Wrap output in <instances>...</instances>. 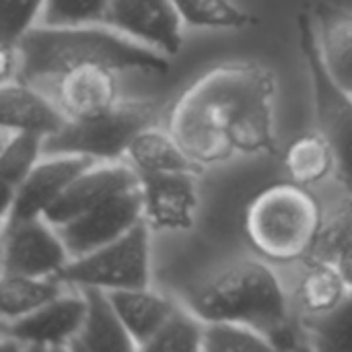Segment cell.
<instances>
[{"instance_id": "1f68e13d", "label": "cell", "mask_w": 352, "mask_h": 352, "mask_svg": "<svg viewBox=\"0 0 352 352\" xmlns=\"http://www.w3.org/2000/svg\"><path fill=\"white\" fill-rule=\"evenodd\" d=\"M332 264L338 268V272L344 278L346 287L352 289V237L338 250V254L334 256Z\"/></svg>"}, {"instance_id": "52a82bcc", "label": "cell", "mask_w": 352, "mask_h": 352, "mask_svg": "<svg viewBox=\"0 0 352 352\" xmlns=\"http://www.w3.org/2000/svg\"><path fill=\"white\" fill-rule=\"evenodd\" d=\"M64 285L101 287L105 291L142 289L151 280L148 223L142 219L122 237L72 258L58 274Z\"/></svg>"}, {"instance_id": "3957f363", "label": "cell", "mask_w": 352, "mask_h": 352, "mask_svg": "<svg viewBox=\"0 0 352 352\" xmlns=\"http://www.w3.org/2000/svg\"><path fill=\"white\" fill-rule=\"evenodd\" d=\"M192 311L208 322L248 324L268 338L289 326L287 297L276 274L262 262L245 260L233 264L192 299Z\"/></svg>"}, {"instance_id": "5b68a950", "label": "cell", "mask_w": 352, "mask_h": 352, "mask_svg": "<svg viewBox=\"0 0 352 352\" xmlns=\"http://www.w3.org/2000/svg\"><path fill=\"white\" fill-rule=\"evenodd\" d=\"M157 118V101H118L99 116L68 120L62 130L43 138V153L118 161L122 155H128L130 144L140 132L155 126Z\"/></svg>"}, {"instance_id": "e0dca14e", "label": "cell", "mask_w": 352, "mask_h": 352, "mask_svg": "<svg viewBox=\"0 0 352 352\" xmlns=\"http://www.w3.org/2000/svg\"><path fill=\"white\" fill-rule=\"evenodd\" d=\"M0 111H2V128L21 130V132H37L43 136L56 134L68 122L62 109L47 101L43 95L33 91L25 80L2 82L0 87Z\"/></svg>"}, {"instance_id": "2e32d148", "label": "cell", "mask_w": 352, "mask_h": 352, "mask_svg": "<svg viewBox=\"0 0 352 352\" xmlns=\"http://www.w3.org/2000/svg\"><path fill=\"white\" fill-rule=\"evenodd\" d=\"M80 295L87 301V314L80 332L68 349L80 352L138 351L105 289L80 287Z\"/></svg>"}, {"instance_id": "5bb4252c", "label": "cell", "mask_w": 352, "mask_h": 352, "mask_svg": "<svg viewBox=\"0 0 352 352\" xmlns=\"http://www.w3.org/2000/svg\"><path fill=\"white\" fill-rule=\"evenodd\" d=\"M56 105L68 120H87L118 103L116 70L99 64L76 66L56 80Z\"/></svg>"}, {"instance_id": "603a6c76", "label": "cell", "mask_w": 352, "mask_h": 352, "mask_svg": "<svg viewBox=\"0 0 352 352\" xmlns=\"http://www.w3.org/2000/svg\"><path fill=\"white\" fill-rule=\"evenodd\" d=\"M349 291L351 289L332 262H309V270L299 287V297L309 316H324L332 311Z\"/></svg>"}, {"instance_id": "d4e9b609", "label": "cell", "mask_w": 352, "mask_h": 352, "mask_svg": "<svg viewBox=\"0 0 352 352\" xmlns=\"http://www.w3.org/2000/svg\"><path fill=\"white\" fill-rule=\"evenodd\" d=\"M206 322L196 314H186L175 307V311L167 318V322L159 328V332L146 342L142 351H177L194 352L202 351Z\"/></svg>"}, {"instance_id": "4316f807", "label": "cell", "mask_w": 352, "mask_h": 352, "mask_svg": "<svg viewBox=\"0 0 352 352\" xmlns=\"http://www.w3.org/2000/svg\"><path fill=\"white\" fill-rule=\"evenodd\" d=\"M182 19L194 27L239 29L250 25V14L233 0H173Z\"/></svg>"}, {"instance_id": "30bf717a", "label": "cell", "mask_w": 352, "mask_h": 352, "mask_svg": "<svg viewBox=\"0 0 352 352\" xmlns=\"http://www.w3.org/2000/svg\"><path fill=\"white\" fill-rule=\"evenodd\" d=\"M182 14L173 0H111L105 23L167 56L182 47Z\"/></svg>"}, {"instance_id": "83f0119b", "label": "cell", "mask_w": 352, "mask_h": 352, "mask_svg": "<svg viewBox=\"0 0 352 352\" xmlns=\"http://www.w3.org/2000/svg\"><path fill=\"white\" fill-rule=\"evenodd\" d=\"M202 351L229 352V351H274L270 338L239 322H208L204 330Z\"/></svg>"}, {"instance_id": "ac0fdd59", "label": "cell", "mask_w": 352, "mask_h": 352, "mask_svg": "<svg viewBox=\"0 0 352 352\" xmlns=\"http://www.w3.org/2000/svg\"><path fill=\"white\" fill-rule=\"evenodd\" d=\"M311 16L322 60L330 76L352 93V10L320 2Z\"/></svg>"}, {"instance_id": "f546056e", "label": "cell", "mask_w": 352, "mask_h": 352, "mask_svg": "<svg viewBox=\"0 0 352 352\" xmlns=\"http://www.w3.org/2000/svg\"><path fill=\"white\" fill-rule=\"evenodd\" d=\"M43 6L45 0H2V43H19V39L33 29V21Z\"/></svg>"}, {"instance_id": "8992f818", "label": "cell", "mask_w": 352, "mask_h": 352, "mask_svg": "<svg viewBox=\"0 0 352 352\" xmlns=\"http://www.w3.org/2000/svg\"><path fill=\"white\" fill-rule=\"evenodd\" d=\"M297 29L301 52L311 80L318 130L330 142L336 157L338 175L342 184L352 192V93L342 89L330 76L318 45L314 16L301 12L297 16Z\"/></svg>"}, {"instance_id": "6da1fadb", "label": "cell", "mask_w": 352, "mask_h": 352, "mask_svg": "<svg viewBox=\"0 0 352 352\" xmlns=\"http://www.w3.org/2000/svg\"><path fill=\"white\" fill-rule=\"evenodd\" d=\"M272 70L256 62L221 64L194 80L169 111V134L198 165L235 153H274Z\"/></svg>"}, {"instance_id": "d6986e66", "label": "cell", "mask_w": 352, "mask_h": 352, "mask_svg": "<svg viewBox=\"0 0 352 352\" xmlns=\"http://www.w3.org/2000/svg\"><path fill=\"white\" fill-rule=\"evenodd\" d=\"M107 293L126 330L136 342L138 351L146 346V342L159 332V328L175 311V305L167 297L153 293L148 287L120 289V291H107Z\"/></svg>"}, {"instance_id": "f1b7e54d", "label": "cell", "mask_w": 352, "mask_h": 352, "mask_svg": "<svg viewBox=\"0 0 352 352\" xmlns=\"http://www.w3.org/2000/svg\"><path fill=\"white\" fill-rule=\"evenodd\" d=\"M111 0H45L43 25L50 27H70L105 23Z\"/></svg>"}, {"instance_id": "9a60e30c", "label": "cell", "mask_w": 352, "mask_h": 352, "mask_svg": "<svg viewBox=\"0 0 352 352\" xmlns=\"http://www.w3.org/2000/svg\"><path fill=\"white\" fill-rule=\"evenodd\" d=\"M138 179L140 173L124 165H93L64 190V194L43 212V219L52 227H62Z\"/></svg>"}, {"instance_id": "7a4b0ae2", "label": "cell", "mask_w": 352, "mask_h": 352, "mask_svg": "<svg viewBox=\"0 0 352 352\" xmlns=\"http://www.w3.org/2000/svg\"><path fill=\"white\" fill-rule=\"evenodd\" d=\"M21 56L19 80L39 82L56 80L60 74L87 64L107 66L111 70H142L167 74L165 54L134 41L124 33L107 29L70 25V27H33L16 43Z\"/></svg>"}, {"instance_id": "277c9868", "label": "cell", "mask_w": 352, "mask_h": 352, "mask_svg": "<svg viewBox=\"0 0 352 352\" xmlns=\"http://www.w3.org/2000/svg\"><path fill=\"white\" fill-rule=\"evenodd\" d=\"M320 231V202L295 182L268 186L250 202L245 212V233L252 245L276 262L309 256Z\"/></svg>"}, {"instance_id": "9c48e42d", "label": "cell", "mask_w": 352, "mask_h": 352, "mask_svg": "<svg viewBox=\"0 0 352 352\" xmlns=\"http://www.w3.org/2000/svg\"><path fill=\"white\" fill-rule=\"evenodd\" d=\"M68 262L62 237L43 217L2 225V274L56 276Z\"/></svg>"}, {"instance_id": "ba28073f", "label": "cell", "mask_w": 352, "mask_h": 352, "mask_svg": "<svg viewBox=\"0 0 352 352\" xmlns=\"http://www.w3.org/2000/svg\"><path fill=\"white\" fill-rule=\"evenodd\" d=\"M142 219L144 194L142 184L138 179L58 229L70 258H80L122 237Z\"/></svg>"}, {"instance_id": "4fadbf2b", "label": "cell", "mask_w": 352, "mask_h": 352, "mask_svg": "<svg viewBox=\"0 0 352 352\" xmlns=\"http://www.w3.org/2000/svg\"><path fill=\"white\" fill-rule=\"evenodd\" d=\"M93 165L95 159L85 155H52L47 161L37 163L16 188L14 208L8 223L43 217L64 190Z\"/></svg>"}, {"instance_id": "ffe728a7", "label": "cell", "mask_w": 352, "mask_h": 352, "mask_svg": "<svg viewBox=\"0 0 352 352\" xmlns=\"http://www.w3.org/2000/svg\"><path fill=\"white\" fill-rule=\"evenodd\" d=\"M128 157L138 173H200V165L184 153L177 140L169 132L155 128H146L134 138L128 148Z\"/></svg>"}, {"instance_id": "cb8c5ba5", "label": "cell", "mask_w": 352, "mask_h": 352, "mask_svg": "<svg viewBox=\"0 0 352 352\" xmlns=\"http://www.w3.org/2000/svg\"><path fill=\"white\" fill-rule=\"evenodd\" d=\"M12 136L2 140L0 153V179L6 186L19 188L23 179L37 165L39 153H43V134L10 130Z\"/></svg>"}, {"instance_id": "8fae6325", "label": "cell", "mask_w": 352, "mask_h": 352, "mask_svg": "<svg viewBox=\"0 0 352 352\" xmlns=\"http://www.w3.org/2000/svg\"><path fill=\"white\" fill-rule=\"evenodd\" d=\"M87 314L85 297H56L43 307L19 320L2 322L4 338H12L23 349H68L82 328Z\"/></svg>"}, {"instance_id": "44dd1931", "label": "cell", "mask_w": 352, "mask_h": 352, "mask_svg": "<svg viewBox=\"0 0 352 352\" xmlns=\"http://www.w3.org/2000/svg\"><path fill=\"white\" fill-rule=\"evenodd\" d=\"M334 167V151L320 130L301 134L289 144L285 153V169L291 182L305 188L324 182Z\"/></svg>"}, {"instance_id": "4dcf8cb0", "label": "cell", "mask_w": 352, "mask_h": 352, "mask_svg": "<svg viewBox=\"0 0 352 352\" xmlns=\"http://www.w3.org/2000/svg\"><path fill=\"white\" fill-rule=\"evenodd\" d=\"M0 60H2L0 82L16 80L19 78V68H21V56H19L16 43H2V47H0Z\"/></svg>"}, {"instance_id": "7c38bea8", "label": "cell", "mask_w": 352, "mask_h": 352, "mask_svg": "<svg viewBox=\"0 0 352 352\" xmlns=\"http://www.w3.org/2000/svg\"><path fill=\"white\" fill-rule=\"evenodd\" d=\"M194 175L186 171L140 173L144 194V221L155 229L186 231L194 227L198 194Z\"/></svg>"}, {"instance_id": "7402d4cb", "label": "cell", "mask_w": 352, "mask_h": 352, "mask_svg": "<svg viewBox=\"0 0 352 352\" xmlns=\"http://www.w3.org/2000/svg\"><path fill=\"white\" fill-rule=\"evenodd\" d=\"M62 280L56 276L2 274L0 309L2 320H19L62 295Z\"/></svg>"}, {"instance_id": "484cf974", "label": "cell", "mask_w": 352, "mask_h": 352, "mask_svg": "<svg viewBox=\"0 0 352 352\" xmlns=\"http://www.w3.org/2000/svg\"><path fill=\"white\" fill-rule=\"evenodd\" d=\"M307 330L320 351H352V289L332 311L311 316Z\"/></svg>"}]
</instances>
